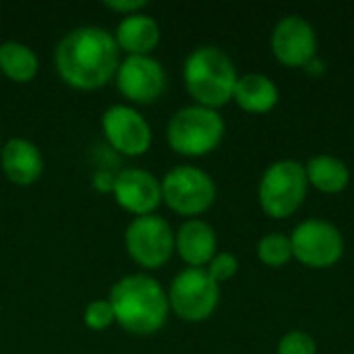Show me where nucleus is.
Listing matches in <instances>:
<instances>
[{
	"mask_svg": "<svg viewBox=\"0 0 354 354\" xmlns=\"http://www.w3.org/2000/svg\"><path fill=\"white\" fill-rule=\"evenodd\" d=\"M54 66L58 77L77 91L106 87L120 66L114 33L95 25L68 31L54 50Z\"/></svg>",
	"mask_w": 354,
	"mask_h": 354,
	"instance_id": "f257e3e1",
	"label": "nucleus"
},
{
	"mask_svg": "<svg viewBox=\"0 0 354 354\" xmlns=\"http://www.w3.org/2000/svg\"><path fill=\"white\" fill-rule=\"evenodd\" d=\"M116 324L135 336L158 334L170 313L168 292L147 274H129L120 278L108 297Z\"/></svg>",
	"mask_w": 354,
	"mask_h": 354,
	"instance_id": "f03ea898",
	"label": "nucleus"
},
{
	"mask_svg": "<svg viewBox=\"0 0 354 354\" xmlns=\"http://www.w3.org/2000/svg\"><path fill=\"white\" fill-rule=\"evenodd\" d=\"M183 81L195 104L220 110L232 102L239 73L232 58L222 48L199 46L185 58Z\"/></svg>",
	"mask_w": 354,
	"mask_h": 354,
	"instance_id": "7ed1b4c3",
	"label": "nucleus"
},
{
	"mask_svg": "<svg viewBox=\"0 0 354 354\" xmlns=\"http://www.w3.org/2000/svg\"><path fill=\"white\" fill-rule=\"evenodd\" d=\"M226 122L218 110L191 104L176 110L166 127V139L174 153L185 158H203L224 139Z\"/></svg>",
	"mask_w": 354,
	"mask_h": 354,
	"instance_id": "20e7f679",
	"label": "nucleus"
},
{
	"mask_svg": "<svg viewBox=\"0 0 354 354\" xmlns=\"http://www.w3.org/2000/svg\"><path fill=\"white\" fill-rule=\"evenodd\" d=\"M309 193V180L305 164L292 158L272 162L257 185V201L261 212L274 220H286L295 216L305 203Z\"/></svg>",
	"mask_w": 354,
	"mask_h": 354,
	"instance_id": "39448f33",
	"label": "nucleus"
},
{
	"mask_svg": "<svg viewBox=\"0 0 354 354\" xmlns=\"http://www.w3.org/2000/svg\"><path fill=\"white\" fill-rule=\"evenodd\" d=\"M218 197L214 178L197 166H174L162 178V203L185 218H199Z\"/></svg>",
	"mask_w": 354,
	"mask_h": 354,
	"instance_id": "423d86ee",
	"label": "nucleus"
},
{
	"mask_svg": "<svg viewBox=\"0 0 354 354\" xmlns=\"http://www.w3.org/2000/svg\"><path fill=\"white\" fill-rule=\"evenodd\" d=\"M168 305L178 319L201 324L209 319L220 305V284L212 280L205 268H185L170 282Z\"/></svg>",
	"mask_w": 354,
	"mask_h": 354,
	"instance_id": "0eeeda50",
	"label": "nucleus"
},
{
	"mask_svg": "<svg viewBox=\"0 0 354 354\" xmlns=\"http://www.w3.org/2000/svg\"><path fill=\"white\" fill-rule=\"evenodd\" d=\"M292 255L311 270L334 268L344 255V236L340 228L324 218H307L290 232Z\"/></svg>",
	"mask_w": 354,
	"mask_h": 354,
	"instance_id": "6e6552de",
	"label": "nucleus"
},
{
	"mask_svg": "<svg viewBox=\"0 0 354 354\" xmlns=\"http://www.w3.org/2000/svg\"><path fill=\"white\" fill-rule=\"evenodd\" d=\"M124 249L139 268L160 270L174 255V230L156 214L133 218L124 230Z\"/></svg>",
	"mask_w": 354,
	"mask_h": 354,
	"instance_id": "1a4fd4ad",
	"label": "nucleus"
},
{
	"mask_svg": "<svg viewBox=\"0 0 354 354\" xmlns=\"http://www.w3.org/2000/svg\"><path fill=\"white\" fill-rule=\"evenodd\" d=\"M270 48L280 64L288 68H305L317 56V31L303 15H284L272 29Z\"/></svg>",
	"mask_w": 354,
	"mask_h": 354,
	"instance_id": "9d476101",
	"label": "nucleus"
},
{
	"mask_svg": "<svg viewBox=\"0 0 354 354\" xmlns=\"http://www.w3.org/2000/svg\"><path fill=\"white\" fill-rule=\"evenodd\" d=\"M102 131L108 145L127 158L145 156L153 141L147 118L127 104H114L104 112Z\"/></svg>",
	"mask_w": 354,
	"mask_h": 354,
	"instance_id": "9b49d317",
	"label": "nucleus"
},
{
	"mask_svg": "<svg viewBox=\"0 0 354 354\" xmlns=\"http://www.w3.org/2000/svg\"><path fill=\"white\" fill-rule=\"evenodd\" d=\"M114 79L120 95L139 106L158 102L168 85L166 71L153 56H127L120 62Z\"/></svg>",
	"mask_w": 354,
	"mask_h": 354,
	"instance_id": "f8f14e48",
	"label": "nucleus"
},
{
	"mask_svg": "<svg viewBox=\"0 0 354 354\" xmlns=\"http://www.w3.org/2000/svg\"><path fill=\"white\" fill-rule=\"evenodd\" d=\"M114 201L135 218L151 216L162 205V180L143 168L120 170L112 180Z\"/></svg>",
	"mask_w": 354,
	"mask_h": 354,
	"instance_id": "ddd939ff",
	"label": "nucleus"
},
{
	"mask_svg": "<svg viewBox=\"0 0 354 354\" xmlns=\"http://www.w3.org/2000/svg\"><path fill=\"white\" fill-rule=\"evenodd\" d=\"M0 166L12 185L31 187L44 174V156L33 141L12 137L0 147Z\"/></svg>",
	"mask_w": 354,
	"mask_h": 354,
	"instance_id": "4468645a",
	"label": "nucleus"
},
{
	"mask_svg": "<svg viewBox=\"0 0 354 354\" xmlns=\"http://www.w3.org/2000/svg\"><path fill=\"white\" fill-rule=\"evenodd\" d=\"M174 253L187 268H205L218 253V234L201 218H191L174 232Z\"/></svg>",
	"mask_w": 354,
	"mask_h": 354,
	"instance_id": "2eb2a0df",
	"label": "nucleus"
},
{
	"mask_svg": "<svg viewBox=\"0 0 354 354\" xmlns=\"http://www.w3.org/2000/svg\"><path fill=\"white\" fill-rule=\"evenodd\" d=\"M160 25L147 12H137L122 17L114 39L120 52L127 56H151V52L160 44Z\"/></svg>",
	"mask_w": 354,
	"mask_h": 354,
	"instance_id": "dca6fc26",
	"label": "nucleus"
},
{
	"mask_svg": "<svg viewBox=\"0 0 354 354\" xmlns=\"http://www.w3.org/2000/svg\"><path fill=\"white\" fill-rule=\"evenodd\" d=\"M280 100V89L276 81L263 73L239 75L234 85L232 102L249 114H266L276 108Z\"/></svg>",
	"mask_w": 354,
	"mask_h": 354,
	"instance_id": "f3484780",
	"label": "nucleus"
},
{
	"mask_svg": "<svg viewBox=\"0 0 354 354\" xmlns=\"http://www.w3.org/2000/svg\"><path fill=\"white\" fill-rule=\"evenodd\" d=\"M309 187L317 189L326 195H336L348 189L351 185V168L348 164L332 153L311 156L305 164Z\"/></svg>",
	"mask_w": 354,
	"mask_h": 354,
	"instance_id": "a211bd4d",
	"label": "nucleus"
},
{
	"mask_svg": "<svg viewBox=\"0 0 354 354\" xmlns=\"http://www.w3.org/2000/svg\"><path fill=\"white\" fill-rule=\"evenodd\" d=\"M39 58L37 54L21 41L0 44V73L12 83H29L37 77Z\"/></svg>",
	"mask_w": 354,
	"mask_h": 354,
	"instance_id": "6ab92c4d",
	"label": "nucleus"
},
{
	"mask_svg": "<svg viewBox=\"0 0 354 354\" xmlns=\"http://www.w3.org/2000/svg\"><path fill=\"white\" fill-rule=\"evenodd\" d=\"M257 257L268 268H284L295 259L290 234L268 232L257 241Z\"/></svg>",
	"mask_w": 354,
	"mask_h": 354,
	"instance_id": "aec40b11",
	"label": "nucleus"
},
{
	"mask_svg": "<svg viewBox=\"0 0 354 354\" xmlns=\"http://www.w3.org/2000/svg\"><path fill=\"white\" fill-rule=\"evenodd\" d=\"M83 324L93 330V332H104L108 330L112 324H116L114 319V309L110 305L108 299H97V301H91L85 311H83Z\"/></svg>",
	"mask_w": 354,
	"mask_h": 354,
	"instance_id": "412c9836",
	"label": "nucleus"
},
{
	"mask_svg": "<svg viewBox=\"0 0 354 354\" xmlns=\"http://www.w3.org/2000/svg\"><path fill=\"white\" fill-rule=\"evenodd\" d=\"M278 354H317L315 338L305 330H290L278 340Z\"/></svg>",
	"mask_w": 354,
	"mask_h": 354,
	"instance_id": "4be33fe9",
	"label": "nucleus"
},
{
	"mask_svg": "<svg viewBox=\"0 0 354 354\" xmlns=\"http://www.w3.org/2000/svg\"><path fill=\"white\" fill-rule=\"evenodd\" d=\"M205 272L212 276V280H216L218 284L232 280L239 274V259L234 253L230 251H218L214 255V259L205 266Z\"/></svg>",
	"mask_w": 354,
	"mask_h": 354,
	"instance_id": "5701e85b",
	"label": "nucleus"
},
{
	"mask_svg": "<svg viewBox=\"0 0 354 354\" xmlns=\"http://www.w3.org/2000/svg\"><path fill=\"white\" fill-rule=\"evenodd\" d=\"M104 6L114 10L116 15L129 17V15L143 12V8H147V0H106Z\"/></svg>",
	"mask_w": 354,
	"mask_h": 354,
	"instance_id": "b1692460",
	"label": "nucleus"
},
{
	"mask_svg": "<svg viewBox=\"0 0 354 354\" xmlns=\"http://www.w3.org/2000/svg\"><path fill=\"white\" fill-rule=\"evenodd\" d=\"M305 71H307L309 75H322V73L326 71V62H322V60L315 56V58H313V60H311V62L305 66Z\"/></svg>",
	"mask_w": 354,
	"mask_h": 354,
	"instance_id": "393cba45",
	"label": "nucleus"
}]
</instances>
